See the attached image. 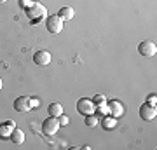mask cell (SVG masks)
<instances>
[{
    "label": "cell",
    "instance_id": "1",
    "mask_svg": "<svg viewBox=\"0 0 157 150\" xmlns=\"http://www.w3.org/2000/svg\"><path fill=\"white\" fill-rule=\"evenodd\" d=\"M45 14H47L45 7L40 6V4H37V2H35L32 7H28V9H26V16L32 19V23H39L40 19H44V17H45Z\"/></svg>",
    "mask_w": 157,
    "mask_h": 150
},
{
    "label": "cell",
    "instance_id": "2",
    "mask_svg": "<svg viewBox=\"0 0 157 150\" xmlns=\"http://www.w3.org/2000/svg\"><path fill=\"white\" fill-rule=\"evenodd\" d=\"M59 128H61V126H59V121H58V117L49 115V117H47V119L44 121V122H42V133L47 134V136H52V134H56Z\"/></svg>",
    "mask_w": 157,
    "mask_h": 150
},
{
    "label": "cell",
    "instance_id": "3",
    "mask_svg": "<svg viewBox=\"0 0 157 150\" xmlns=\"http://www.w3.org/2000/svg\"><path fill=\"white\" fill-rule=\"evenodd\" d=\"M45 28H47V32L49 33H61L63 30V21L61 17L58 16V14H54V16H47V19H45Z\"/></svg>",
    "mask_w": 157,
    "mask_h": 150
},
{
    "label": "cell",
    "instance_id": "4",
    "mask_svg": "<svg viewBox=\"0 0 157 150\" xmlns=\"http://www.w3.org/2000/svg\"><path fill=\"white\" fill-rule=\"evenodd\" d=\"M96 110V105L93 103V100L89 98H80L77 101V112L80 115H89V113H94Z\"/></svg>",
    "mask_w": 157,
    "mask_h": 150
},
{
    "label": "cell",
    "instance_id": "5",
    "mask_svg": "<svg viewBox=\"0 0 157 150\" xmlns=\"http://www.w3.org/2000/svg\"><path fill=\"white\" fill-rule=\"evenodd\" d=\"M138 52H140L141 56L152 58V56H155V52H157V45L154 44V42H150V40H145V42H141V44L138 45Z\"/></svg>",
    "mask_w": 157,
    "mask_h": 150
},
{
    "label": "cell",
    "instance_id": "6",
    "mask_svg": "<svg viewBox=\"0 0 157 150\" xmlns=\"http://www.w3.org/2000/svg\"><path fill=\"white\" fill-rule=\"evenodd\" d=\"M14 110L21 112V113L32 110V101H30L28 96H19V98H16L14 100Z\"/></svg>",
    "mask_w": 157,
    "mask_h": 150
},
{
    "label": "cell",
    "instance_id": "7",
    "mask_svg": "<svg viewBox=\"0 0 157 150\" xmlns=\"http://www.w3.org/2000/svg\"><path fill=\"white\" fill-rule=\"evenodd\" d=\"M157 112H155V105H150V103H143L140 106V117L143 121H152L155 119Z\"/></svg>",
    "mask_w": 157,
    "mask_h": 150
},
{
    "label": "cell",
    "instance_id": "8",
    "mask_svg": "<svg viewBox=\"0 0 157 150\" xmlns=\"http://www.w3.org/2000/svg\"><path fill=\"white\" fill-rule=\"evenodd\" d=\"M33 63L35 65H39V67H47V65L51 63V52L49 51H45V49L37 51L35 56H33Z\"/></svg>",
    "mask_w": 157,
    "mask_h": 150
},
{
    "label": "cell",
    "instance_id": "9",
    "mask_svg": "<svg viewBox=\"0 0 157 150\" xmlns=\"http://www.w3.org/2000/svg\"><path fill=\"white\" fill-rule=\"evenodd\" d=\"M107 106H108V113L112 117H121L124 113V106H122V103L121 101H117V100H112V101H107Z\"/></svg>",
    "mask_w": 157,
    "mask_h": 150
},
{
    "label": "cell",
    "instance_id": "10",
    "mask_svg": "<svg viewBox=\"0 0 157 150\" xmlns=\"http://www.w3.org/2000/svg\"><path fill=\"white\" fill-rule=\"evenodd\" d=\"M9 140H11L14 145H21L23 141H25V133H23L19 128H14L11 131V136H9Z\"/></svg>",
    "mask_w": 157,
    "mask_h": 150
},
{
    "label": "cell",
    "instance_id": "11",
    "mask_svg": "<svg viewBox=\"0 0 157 150\" xmlns=\"http://www.w3.org/2000/svg\"><path fill=\"white\" fill-rule=\"evenodd\" d=\"M101 126H103V129H107V131H112V129L117 126V119L108 113V115H105L101 119Z\"/></svg>",
    "mask_w": 157,
    "mask_h": 150
},
{
    "label": "cell",
    "instance_id": "12",
    "mask_svg": "<svg viewBox=\"0 0 157 150\" xmlns=\"http://www.w3.org/2000/svg\"><path fill=\"white\" fill-rule=\"evenodd\" d=\"M58 16L61 17V21H70V19H73L75 12H73L72 7H61V9L58 11Z\"/></svg>",
    "mask_w": 157,
    "mask_h": 150
},
{
    "label": "cell",
    "instance_id": "13",
    "mask_svg": "<svg viewBox=\"0 0 157 150\" xmlns=\"http://www.w3.org/2000/svg\"><path fill=\"white\" fill-rule=\"evenodd\" d=\"M47 112H49V115L58 117V115H61L63 113V106L59 105V103H51L49 108H47Z\"/></svg>",
    "mask_w": 157,
    "mask_h": 150
},
{
    "label": "cell",
    "instance_id": "14",
    "mask_svg": "<svg viewBox=\"0 0 157 150\" xmlns=\"http://www.w3.org/2000/svg\"><path fill=\"white\" fill-rule=\"evenodd\" d=\"M14 128H11V126H7L6 122L0 124V140H9V136H11V131Z\"/></svg>",
    "mask_w": 157,
    "mask_h": 150
},
{
    "label": "cell",
    "instance_id": "15",
    "mask_svg": "<svg viewBox=\"0 0 157 150\" xmlns=\"http://www.w3.org/2000/svg\"><path fill=\"white\" fill-rule=\"evenodd\" d=\"M84 117H86V126H89V128H96L98 122H100L96 113H89V115H84Z\"/></svg>",
    "mask_w": 157,
    "mask_h": 150
},
{
    "label": "cell",
    "instance_id": "16",
    "mask_svg": "<svg viewBox=\"0 0 157 150\" xmlns=\"http://www.w3.org/2000/svg\"><path fill=\"white\" fill-rule=\"evenodd\" d=\"M96 112V115H108V106L107 103H101V105H98V110Z\"/></svg>",
    "mask_w": 157,
    "mask_h": 150
},
{
    "label": "cell",
    "instance_id": "17",
    "mask_svg": "<svg viewBox=\"0 0 157 150\" xmlns=\"http://www.w3.org/2000/svg\"><path fill=\"white\" fill-rule=\"evenodd\" d=\"M58 121H59V126H68V124H70V119H68L67 115H65V113H61V115H58Z\"/></svg>",
    "mask_w": 157,
    "mask_h": 150
},
{
    "label": "cell",
    "instance_id": "18",
    "mask_svg": "<svg viewBox=\"0 0 157 150\" xmlns=\"http://www.w3.org/2000/svg\"><path fill=\"white\" fill-rule=\"evenodd\" d=\"M33 4H35V0H19V6H21L25 11H26L28 7H32Z\"/></svg>",
    "mask_w": 157,
    "mask_h": 150
},
{
    "label": "cell",
    "instance_id": "19",
    "mask_svg": "<svg viewBox=\"0 0 157 150\" xmlns=\"http://www.w3.org/2000/svg\"><path fill=\"white\" fill-rule=\"evenodd\" d=\"M93 103H94V105H101V103H107V98H105L103 94H96V96H94V100H93Z\"/></svg>",
    "mask_w": 157,
    "mask_h": 150
},
{
    "label": "cell",
    "instance_id": "20",
    "mask_svg": "<svg viewBox=\"0 0 157 150\" xmlns=\"http://www.w3.org/2000/svg\"><path fill=\"white\" fill-rule=\"evenodd\" d=\"M155 98H157L155 94H150L148 98H147V103H150V105H155Z\"/></svg>",
    "mask_w": 157,
    "mask_h": 150
},
{
    "label": "cell",
    "instance_id": "21",
    "mask_svg": "<svg viewBox=\"0 0 157 150\" xmlns=\"http://www.w3.org/2000/svg\"><path fill=\"white\" fill-rule=\"evenodd\" d=\"M7 126H11V128H16V122H12V121H6Z\"/></svg>",
    "mask_w": 157,
    "mask_h": 150
},
{
    "label": "cell",
    "instance_id": "22",
    "mask_svg": "<svg viewBox=\"0 0 157 150\" xmlns=\"http://www.w3.org/2000/svg\"><path fill=\"white\" fill-rule=\"evenodd\" d=\"M30 101H32V108H33V106H37V105H39V101H37V100H32V98H30Z\"/></svg>",
    "mask_w": 157,
    "mask_h": 150
},
{
    "label": "cell",
    "instance_id": "23",
    "mask_svg": "<svg viewBox=\"0 0 157 150\" xmlns=\"http://www.w3.org/2000/svg\"><path fill=\"white\" fill-rule=\"evenodd\" d=\"M0 89H2V79H0Z\"/></svg>",
    "mask_w": 157,
    "mask_h": 150
},
{
    "label": "cell",
    "instance_id": "24",
    "mask_svg": "<svg viewBox=\"0 0 157 150\" xmlns=\"http://www.w3.org/2000/svg\"><path fill=\"white\" fill-rule=\"evenodd\" d=\"M0 2H7V0H0Z\"/></svg>",
    "mask_w": 157,
    "mask_h": 150
}]
</instances>
